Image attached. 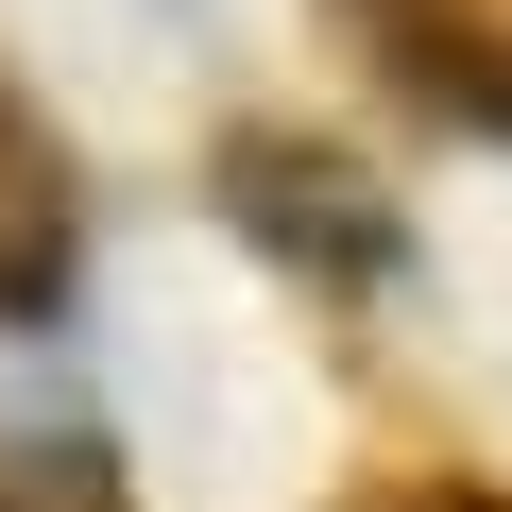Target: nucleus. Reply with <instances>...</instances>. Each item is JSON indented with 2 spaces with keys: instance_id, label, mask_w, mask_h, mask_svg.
<instances>
[{
  "instance_id": "f257e3e1",
  "label": "nucleus",
  "mask_w": 512,
  "mask_h": 512,
  "mask_svg": "<svg viewBox=\"0 0 512 512\" xmlns=\"http://www.w3.org/2000/svg\"><path fill=\"white\" fill-rule=\"evenodd\" d=\"M0 512H120V461L86 427H35V444H0Z\"/></svg>"
},
{
  "instance_id": "f03ea898",
  "label": "nucleus",
  "mask_w": 512,
  "mask_h": 512,
  "mask_svg": "<svg viewBox=\"0 0 512 512\" xmlns=\"http://www.w3.org/2000/svg\"><path fill=\"white\" fill-rule=\"evenodd\" d=\"M393 512H512V495H393Z\"/></svg>"
},
{
  "instance_id": "7ed1b4c3",
  "label": "nucleus",
  "mask_w": 512,
  "mask_h": 512,
  "mask_svg": "<svg viewBox=\"0 0 512 512\" xmlns=\"http://www.w3.org/2000/svg\"><path fill=\"white\" fill-rule=\"evenodd\" d=\"M495 120H512V86H495Z\"/></svg>"
}]
</instances>
